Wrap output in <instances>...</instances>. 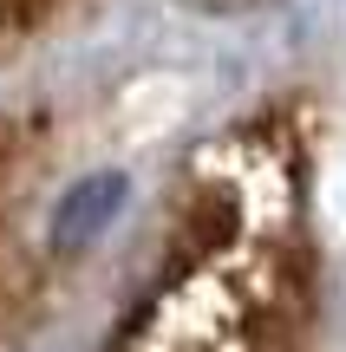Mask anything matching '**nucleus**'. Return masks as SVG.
Segmentation results:
<instances>
[{"label": "nucleus", "instance_id": "1", "mask_svg": "<svg viewBox=\"0 0 346 352\" xmlns=\"http://www.w3.org/2000/svg\"><path fill=\"white\" fill-rule=\"evenodd\" d=\"M118 202H125V176H111V170H98V176H85V183H72V189L59 196V209H52L46 241H52L59 254L91 248V241H98L105 228H111Z\"/></svg>", "mask_w": 346, "mask_h": 352}]
</instances>
